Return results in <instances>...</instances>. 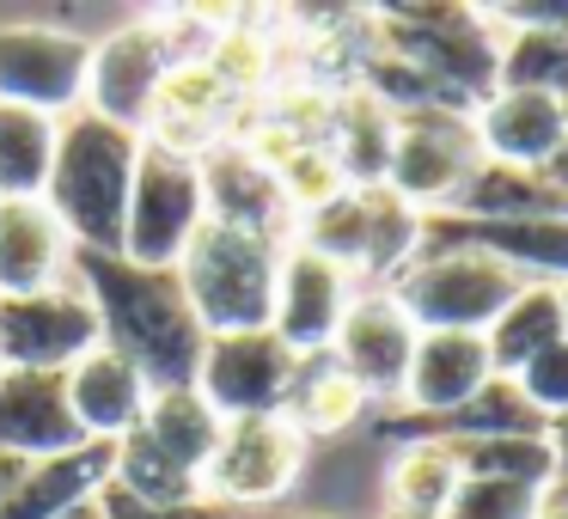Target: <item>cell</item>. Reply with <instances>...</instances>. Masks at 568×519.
Masks as SVG:
<instances>
[{
    "label": "cell",
    "instance_id": "obj_1",
    "mask_svg": "<svg viewBox=\"0 0 568 519\" xmlns=\"http://www.w3.org/2000/svg\"><path fill=\"white\" fill-rule=\"evenodd\" d=\"M68 275L99 312L104 348L135 360L153 391L196 385L209 330L196 324V306H190L178 269H148V263H129L123 251H74Z\"/></svg>",
    "mask_w": 568,
    "mask_h": 519
},
{
    "label": "cell",
    "instance_id": "obj_21",
    "mask_svg": "<svg viewBox=\"0 0 568 519\" xmlns=\"http://www.w3.org/2000/svg\"><path fill=\"white\" fill-rule=\"evenodd\" d=\"M148 397H153V385L141 379V367L104 343L87 360L68 367V404H74V421L87 440H123V434H135L141 416H148Z\"/></svg>",
    "mask_w": 568,
    "mask_h": 519
},
{
    "label": "cell",
    "instance_id": "obj_13",
    "mask_svg": "<svg viewBox=\"0 0 568 519\" xmlns=\"http://www.w3.org/2000/svg\"><path fill=\"white\" fill-rule=\"evenodd\" d=\"M416 343H422V330H416V318L397 306L392 287H367V294L348 299L343 324H336V343H331V360L367 397H404Z\"/></svg>",
    "mask_w": 568,
    "mask_h": 519
},
{
    "label": "cell",
    "instance_id": "obj_23",
    "mask_svg": "<svg viewBox=\"0 0 568 519\" xmlns=\"http://www.w3.org/2000/svg\"><path fill=\"white\" fill-rule=\"evenodd\" d=\"M446 214H465V221H568V190H556L544 172L483 160Z\"/></svg>",
    "mask_w": 568,
    "mask_h": 519
},
{
    "label": "cell",
    "instance_id": "obj_26",
    "mask_svg": "<svg viewBox=\"0 0 568 519\" xmlns=\"http://www.w3.org/2000/svg\"><path fill=\"white\" fill-rule=\"evenodd\" d=\"M458 482V458L434 440H416V446H397L392 458V477H385V495H392V513H409V519H446Z\"/></svg>",
    "mask_w": 568,
    "mask_h": 519
},
{
    "label": "cell",
    "instance_id": "obj_25",
    "mask_svg": "<svg viewBox=\"0 0 568 519\" xmlns=\"http://www.w3.org/2000/svg\"><path fill=\"white\" fill-rule=\"evenodd\" d=\"M483 343H489L495 373L514 379L531 355H544L550 343H562V294H556L550 282H526L514 299H507L501 318L483 330Z\"/></svg>",
    "mask_w": 568,
    "mask_h": 519
},
{
    "label": "cell",
    "instance_id": "obj_29",
    "mask_svg": "<svg viewBox=\"0 0 568 519\" xmlns=\"http://www.w3.org/2000/svg\"><path fill=\"white\" fill-rule=\"evenodd\" d=\"M111 489L135 495V501H153V507H178V501H202V477H190L184 465L160 452L148 434H123L116 440V458H111Z\"/></svg>",
    "mask_w": 568,
    "mask_h": 519
},
{
    "label": "cell",
    "instance_id": "obj_14",
    "mask_svg": "<svg viewBox=\"0 0 568 519\" xmlns=\"http://www.w3.org/2000/svg\"><path fill=\"white\" fill-rule=\"evenodd\" d=\"M348 299H355V275H343L336 263H324L318 251H306V245H287L282 275H275L270 330L282 336L300 360H318V355H331Z\"/></svg>",
    "mask_w": 568,
    "mask_h": 519
},
{
    "label": "cell",
    "instance_id": "obj_31",
    "mask_svg": "<svg viewBox=\"0 0 568 519\" xmlns=\"http://www.w3.org/2000/svg\"><path fill=\"white\" fill-rule=\"evenodd\" d=\"M501 92H550L568 104V26L501 31Z\"/></svg>",
    "mask_w": 568,
    "mask_h": 519
},
{
    "label": "cell",
    "instance_id": "obj_32",
    "mask_svg": "<svg viewBox=\"0 0 568 519\" xmlns=\"http://www.w3.org/2000/svg\"><path fill=\"white\" fill-rule=\"evenodd\" d=\"M294 245L318 251V257L336 263L343 275H361V263H367V196H361V190H343V196H331L324 208L300 214Z\"/></svg>",
    "mask_w": 568,
    "mask_h": 519
},
{
    "label": "cell",
    "instance_id": "obj_40",
    "mask_svg": "<svg viewBox=\"0 0 568 519\" xmlns=\"http://www.w3.org/2000/svg\"><path fill=\"white\" fill-rule=\"evenodd\" d=\"M544 177H550L556 190H568V135H562V147L550 153V165H544Z\"/></svg>",
    "mask_w": 568,
    "mask_h": 519
},
{
    "label": "cell",
    "instance_id": "obj_12",
    "mask_svg": "<svg viewBox=\"0 0 568 519\" xmlns=\"http://www.w3.org/2000/svg\"><path fill=\"white\" fill-rule=\"evenodd\" d=\"M165 74H172V62H165L160 26H123V31H111L104 43H92L87 111L148 141L153 111H160V92H165Z\"/></svg>",
    "mask_w": 568,
    "mask_h": 519
},
{
    "label": "cell",
    "instance_id": "obj_41",
    "mask_svg": "<svg viewBox=\"0 0 568 519\" xmlns=\"http://www.w3.org/2000/svg\"><path fill=\"white\" fill-rule=\"evenodd\" d=\"M19 470H26V458H7V452H0V501H7V489L19 482Z\"/></svg>",
    "mask_w": 568,
    "mask_h": 519
},
{
    "label": "cell",
    "instance_id": "obj_27",
    "mask_svg": "<svg viewBox=\"0 0 568 519\" xmlns=\"http://www.w3.org/2000/svg\"><path fill=\"white\" fill-rule=\"evenodd\" d=\"M62 123L26 104H0V196H43Z\"/></svg>",
    "mask_w": 568,
    "mask_h": 519
},
{
    "label": "cell",
    "instance_id": "obj_9",
    "mask_svg": "<svg viewBox=\"0 0 568 519\" xmlns=\"http://www.w3.org/2000/svg\"><path fill=\"white\" fill-rule=\"evenodd\" d=\"M306 360L282 343L275 330H233V336H209L196 367V391L221 409V421H245V416H287L294 385Z\"/></svg>",
    "mask_w": 568,
    "mask_h": 519
},
{
    "label": "cell",
    "instance_id": "obj_45",
    "mask_svg": "<svg viewBox=\"0 0 568 519\" xmlns=\"http://www.w3.org/2000/svg\"><path fill=\"white\" fill-rule=\"evenodd\" d=\"M385 519H409V513H385Z\"/></svg>",
    "mask_w": 568,
    "mask_h": 519
},
{
    "label": "cell",
    "instance_id": "obj_11",
    "mask_svg": "<svg viewBox=\"0 0 568 519\" xmlns=\"http://www.w3.org/2000/svg\"><path fill=\"white\" fill-rule=\"evenodd\" d=\"M300 465H306V434L294 416H245L221 428L202 482L233 507H270L294 489Z\"/></svg>",
    "mask_w": 568,
    "mask_h": 519
},
{
    "label": "cell",
    "instance_id": "obj_36",
    "mask_svg": "<svg viewBox=\"0 0 568 519\" xmlns=\"http://www.w3.org/2000/svg\"><path fill=\"white\" fill-rule=\"evenodd\" d=\"M514 385H519V397H526L544 421L568 416V336H562V343H550L544 355H531L526 367L514 373Z\"/></svg>",
    "mask_w": 568,
    "mask_h": 519
},
{
    "label": "cell",
    "instance_id": "obj_42",
    "mask_svg": "<svg viewBox=\"0 0 568 519\" xmlns=\"http://www.w3.org/2000/svg\"><path fill=\"white\" fill-rule=\"evenodd\" d=\"M556 294H562V336H568V282H562V287H556Z\"/></svg>",
    "mask_w": 568,
    "mask_h": 519
},
{
    "label": "cell",
    "instance_id": "obj_18",
    "mask_svg": "<svg viewBox=\"0 0 568 519\" xmlns=\"http://www.w3.org/2000/svg\"><path fill=\"white\" fill-rule=\"evenodd\" d=\"M74 238L43 196H0V294H43L68 282Z\"/></svg>",
    "mask_w": 568,
    "mask_h": 519
},
{
    "label": "cell",
    "instance_id": "obj_20",
    "mask_svg": "<svg viewBox=\"0 0 568 519\" xmlns=\"http://www.w3.org/2000/svg\"><path fill=\"white\" fill-rule=\"evenodd\" d=\"M470 123H477L483 160L519 165V172H544L550 153L568 135V104L550 99V92H495Z\"/></svg>",
    "mask_w": 568,
    "mask_h": 519
},
{
    "label": "cell",
    "instance_id": "obj_43",
    "mask_svg": "<svg viewBox=\"0 0 568 519\" xmlns=\"http://www.w3.org/2000/svg\"><path fill=\"white\" fill-rule=\"evenodd\" d=\"M68 519H99V507H80V513H68Z\"/></svg>",
    "mask_w": 568,
    "mask_h": 519
},
{
    "label": "cell",
    "instance_id": "obj_10",
    "mask_svg": "<svg viewBox=\"0 0 568 519\" xmlns=\"http://www.w3.org/2000/svg\"><path fill=\"white\" fill-rule=\"evenodd\" d=\"M477 165H483V141H477L470 111H404L385 184L416 214H446Z\"/></svg>",
    "mask_w": 568,
    "mask_h": 519
},
{
    "label": "cell",
    "instance_id": "obj_38",
    "mask_svg": "<svg viewBox=\"0 0 568 519\" xmlns=\"http://www.w3.org/2000/svg\"><path fill=\"white\" fill-rule=\"evenodd\" d=\"M550 458H556V482H568V416L550 421Z\"/></svg>",
    "mask_w": 568,
    "mask_h": 519
},
{
    "label": "cell",
    "instance_id": "obj_5",
    "mask_svg": "<svg viewBox=\"0 0 568 519\" xmlns=\"http://www.w3.org/2000/svg\"><path fill=\"white\" fill-rule=\"evenodd\" d=\"M526 287V275L483 251H422L409 269L392 275L397 306L416 318V330H489L507 299Z\"/></svg>",
    "mask_w": 568,
    "mask_h": 519
},
{
    "label": "cell",
    "instance_id": "obj_34",
    "mask_svg": "<svg viewBox=\"0 0 568 519\" xmlns=\"http://www.w3.org/2000/svg\"><path fill=\"white\" fill-rule=\"evenodd\" d=\"M275 184H282V196H287V208L294 214H312V208H324L331 196H343V172H336V160H331V147H318V141H306V147H294L282 165H275Z\"/></svg>",
    "mask_w": 568,
    "mask_h": 519
},
{
    "label": "cell",
    "instance_id": "obj_4",
    "mask_svg": "<svg viewBox=\"0 0 568 519\" xmlns=\"http://www.w3.org/2000/svg\"><path fill=\"white\" fill-rule=\"evenodd\" d=\"M282 238L239 233V226L202 221L196 238L178 257V282H184L196 324L209 336L233 330H270L275 312V275H282Z\"/></svg>",
    "mask_w": 568,
    "mask_h": 519
},
{
    "label": "cell",
    "instance_id": "obj_33",
    "mask_svg": "<svg viewBox=\"0 0 568 519\" xmlns=\"http://www.w3.org/2000/svg\"><path fill=\"white\" fill-rule=\"evenodd\" d=\"M361 196H367V263H361V275H397V269H409V263H416V251H422V214L409 208L392 184L361 190Z\"/></svg>",
    "mask_w": 568,
    "mask_h": 519
},
{
    "label": "cell",
    "instance_id": "obj_15",
    "mask_svg": "<svg viewBox=\"0 0 568 519\" xmlns=\"http://www.w3.org/2000/svg\"><path fill=\"white\" fill-rule=\"evenodd\" d=\"M202 172V202H209V221L239 226V233H263V238H282L294 208H287L275 172L245 147V141H214L209 153L196 160ZM287 245V238H282Z\"/></svg>",
    "mask_w": 568,
    "mask_h": 519
},
{
    "label": "cell",
    "instance_id": "obj_37",
    "mask_svg": "<svg viewBox=\"0 0 568 519\" xmlns=\"http://www.w3.org/2000/svg\"><path fill=\"white\" fill-rule=\"evenodd\" d=\"M92 507H99V519H221V507H214V501H178V507H153V501H135V495L111 489V482H104V495H99Z\"/></svg>",
    "mask_w": 568,
    "mask_h": 519
},
{
    "label": "cell",
    "instance_id": "obj_6",
    "mask_svg": "<svg viewBox=\"0 0 568 519\" xmlns=\"http://www.w3.org/2000/svg\"><path fill=\"white\" fill-rule=\"evenodd\" d=\"M202 221H209V202H202L196 160L160 147V141H141L129 221H123V257L148 263V269H178V257H184Z\"/></svg>",
    "mask_w": 568,
    "mask_h": 519
},
{
    "label": "cell",
    "instance_id": "obj_7",
    "mask_svg": "<svg viewBox=\"0 0 568 519\" xmlns=\"http://www.w3.org/2000/svg\"><path fill=\"white\" fill-rule=\"evenodd\" d=\"M87 74H92V38L68 26H0V104H26L43 116L87 111Z\"/></svg>",
    "mask_w": 568,
    "mask_h": 519
},
{
    "label": "cell",
    "instance_id": "obj_16",
    "mask_svg": "<svg viewBox=\"0 0 568 519\" xmlns=\"http://www.w3.org/2000/svg\"><path fill=\"white\" fill-rule=\"evenodd\" d=\"M87 446L68 404V373H13L0 367V452L7 458H55Z\"/></svg>",
    "mask_w": 568,
    "mask_h": 519
},
{
    "label": "cell",
    "instance_id": "obj_19",
    "mask_svg": "<svg viewBox=\"0 0 568 519\" xmlns=\"http://www.w3.org/2000/svg\"><path fill=\"white\" fill-rule=\"evenodd\" d=\"M489 379H495V360L477 330H422L404 379V409L409 416H446V409L470 404Z\"/></svg>",
    "mask_w": 568,
    "mask_h": 519
},
{
    "label": "cell",
    "instance_id": "obj_8",
    "mask_svg": "<svg viewBox=\"0 0 568 519\" xmlns=\"http://www.w3.org/2000/svg\"><path fill=\"white\" fill-rule=\"evenodd\" d=\"M104 343L99 312L80 282L43 287V294H0V367L13 373H68Z\"/></svg>",
    "mask_w": 568,
    "mask_h": 519
},
{
    "label": "cell",
    "instance_id": "obj_39",
    "mask_svg": "<svg viewBox=\"0 0 568 519\" xmlns=\"http://www.w3.org/2000/svg\"><path fill=\"white\" fill-rule=\"evenodd\" d=\"M538 519H568V482H550V489H544Z\"/></svg>",
    "mask_w": 568,
    "mask_h": 519
},
{
    "label": "cell",
    "instance_id": "obj_2",
    "mask_svg": "<svg viewBox=\"0 0 568 519\" xmlns=\"http://www.w3.org/2000/svg\"><path fill=\"white\" fill-rule=\"evenodd\" d=\"M135 165H141V135H129V129L104 123L92 111L62 116L43 202L62 221V233L74 238V251H123Z\"/></svg>",
    "mask_w": 568,
    "mask_h": 519
},
{
    "label": "cell",
    "instance_id": "obj_30",
    "mask_svg": "<svg viewBox=\"0 0 568 519\" xmlns=\"http://www.w3.org/2000/svg\"><path fill=\"white\" fill-rule=\"evenodd\" d=\"M440 446V440H434ZM458 458L465 477H495V482H531L550 489L556 482V458H550V434H495V440H458L446 446Z\"/></svg>",
    "mask_w": 568,
    "mask_h": 519
},
{
    "label": "cell",
    "instance_id": "obj_22",
    "mask_svg": "<svg viewBox=\"0 0 568 519\" xmlns=\"http://www.w3.org/2000/svg\"><path fill=\"white\" fill-rule=\"evenodd\" d=\"M324 147H331L348 190H379L392 177V153H397V111L379 104L367 86H336Z\"/></svg>",
    "mask_w": 568,
    "mask_h": 519
},
{
    "label": "cell",
    "instance_id": "obj_3",
    "mask_svg": "<svg viewBox=\"0 0 568 519\" xmlns=\"http://www.w3.org/2000/svg\"><path fill=\"white\" fill-rule=\"evenodd\" d=\"M373 50L428 74L470 116L501 92V31L477 7H392L373 19Z\"/></svg>",
    "mask_w": 568,
    "mask_h": 519
},
{
    "label": "cell",
    "instance_id": "obj_28",
    "mask_svg": "<svg viewBox=\"0 0 568 519\" xmlns=\"http://www.w3.org/2000/svg\"><path fill=\"white\" fill-rule=\"evenodd\" d=\"M367 404H373V397L361 391V385L348 379L331 355H318V360L300 367V385H294L287 416L300 421V434H343V428H355V421L367 416Z\"/></svg>",
    "mask_w": 568,
    "mask_h": 519
},
{
    "label": "cell",
    "instance_id": "obj_35",
    "mask_svg": "<svg viewBox=\"0 0 568 519\" xmlns=\"http://www.w3.org/2000/svg\"><path fill=\"white\" fill-rule=\"evenodd\" d=\"M544 489L531 482H495V477H465L446 507V519H538Z\"/></svg>",
    "mask_w": 568,
    "mask_h": 519
},
{
    "label": "cell",
    "instance_id": "obj_24",
    "mask_svg": "<svg viewBox=\"0 0 568 519\" xmlns=\"http://www.w3.org/2000/svg\"><path fill=\"white\" fill-rule=\"evenodd\" d=\"M221 409L196 391V385H172V391H153L148 397V416H141V434L160 446L172 465H184L190 477H202L221 446Z\"/></svg>",
    "mask_w": 568,
    "mask_h": 519
},
{
    "label": "cell",
    "instance_id": "obj_44",
    "mask_svg": "<svg viewBox=\"0 0 568 519\" xmlns=\"http://www.w3.org/2000/svg\"><path fill=\"white\" fill-rule=\"evenodd\" d=\"M282 519H324V513H282Z\"/></svg>",
    "mask_w": 568,
    "mask_h": 519
},
{
    "label": "cell",
    "instance_id": "obj_17",
    "mask_svg": "<svg viewBox=\"0 0 568 519\" xmlns=\"http://www.w3.org/2000/svg\"><path fill=\"white\" fill-rule=\"evenodd\" d=\"M111 458H116V440H87L74 452L26 465L19 482L7 489V501H0V519H68L80 507H92L111 482Z\"/></svg>",
    "mask_w": 568,
    "mask_h": 519
}]
</instances>
